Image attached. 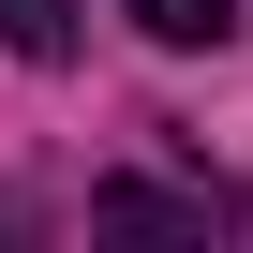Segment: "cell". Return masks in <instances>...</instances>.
Here are the masks:
<instances>
[{
    "instance_id": "cell-1",
    "label": "cell",
    "mask_w": 253,
    "mask_h": 253,
    "mask_svg": "<svg viewBox=\"0 0 253 253\" xmlns=\"http://www.w3.org/2000/svg\"><path fill=\"white\" fill-rule=\"evenodd\" d=\"M119 15H134L149 45H223V30H238V0H119Z\"/></svg>"
},
{
    "instance_id": "cell-2",
    "label": "cell",
    "mask_w": 253,
    "mask_h": 253,
    "mask_svg": "<svg viewBox=\"0 0 253 253\" xmlns=\"http://www.w3.org/2000/svg\"><path fill=\"white\" fill-rule=\"evenodd\" d=\"M0 45L15 60H75V0H0Z\"/></svg>"
},
{
    "instance_id": "cell-3",
    "label": "cell",
    "mask_w": 253,
    "mask_h": 253,
    "mask_svg": "<svg viewBox=\"0 0 253 253\" xmlns=\"http://www.w3.org/2000/svg\"><path fill=\"white\" fill-rule=\"evenodd\" d=\"M89 223H119V238H164V223H209V209H179V194H104Z\"/></svg>"
}]
</instances>
